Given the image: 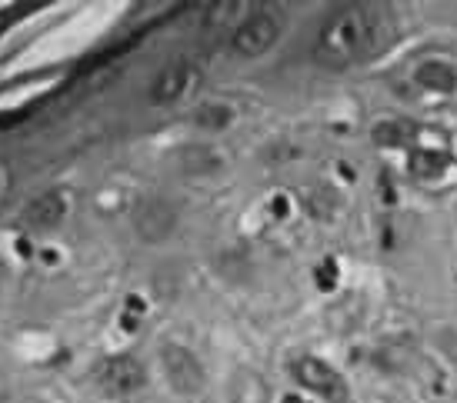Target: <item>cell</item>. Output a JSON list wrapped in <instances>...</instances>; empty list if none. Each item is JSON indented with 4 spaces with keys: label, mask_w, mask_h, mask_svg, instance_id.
<instances>
[{
    "label": "cell",
    "mask_w": 457,
    "mask_h": 403,
    "mask_svg": "<svg viewBox=\"0 0 457 403\" xmlns=\"http://www.w3.org/2000/svg\"><path fill=\"white\" fill-rule=\"evenodd\" d=\"M94 380L110 397H131V393H137L147 383V370H144V363L137 357L117 353V357L100 360L97 370H94Z\"/></svg>",
    "instance_id": "obj_3"
},
{
    "label": "cell",
    "mask_w": 457,
    "mask_h": 403,
    "mask_svg": "<svg viewBox=\"0 0 457 403\" xmlns=\"http://www.w3.org/2000/svg\"><path fill=\"white\" fill-rule=\"evenodd\" d=\"M70 210H74V197H70V190L54 187V190H44V194L33 197L21 220H23V227H31V230H57L67 217H70Z\"/></svg>",
    "instance_id": "obj_6"
},
{
    "label": "cell",
    "mask_w": 457,
    "mask_h": 403,
    "mask_svg": "<svg viewBox=\"0 0 457 403\" xmlns=\"http://www.w3.org/2000/svg\"><path fill=\"white\" fill-rule=\"evenodd\" d=\"M404 127L401 123H381L377 131H374V140L381 143V147H397V143H404Z\"/></svg>",
    "instance_id": "obj_10"
},
{
    "label": "cell",
    "mask_w": 457,
    "mask_h": 403,
    "mask_svg": "<svg viewBox=\"0 0 457 403\" xmlns=\"http://www.w3.org/2000/svg\"><path fill=\"white\" fill-rule=\"evenodd\" d=\"M334 273H338V267H334V260H327L324 267L317 270V280H321V287H324V290H330V287H334V280H338Z\"/></svg>",
    "instance_id": "obj_12"
},
{
    "label": "cell",
    "mask_w": 457,
    "mask_h": 403,
    "mask_svg": "<svg viewBox=\"0 0 457 403\" xmlns=\"http://www.w3.org/2000/svg\"><path fill=\"white\" fill-rule=\"evenodd\" d=\"M197 80H200V70H197L194 60L177 57V60L161 67V74L151 80L147 97H151V104H157V107H171V104H177V100L187 97V94L197 87Z\"/></svg>",
    "instance_id": "obj_4"
},
{
    "label": "cell",
    "mask_w": 457,
    "mask_h": 403,
    "mask_svg": "<svg viewBox=\"0 0 457 403\" xmlns=\"http://www.w3.org/2000/svg\"><path fill=\"white\" fill-rule=\"evenodd\" d=\"M291 373H294V380L304 387V390L317 393V397H324L330 403H344L348 400V387L340 380V373L334 367H327L324 360L317 357H297L291 363Z\"/></svg>",
    "instance_id": "obj_5"
},
{
    "label": "cell",
    "mask_w": 457,
    "mask_h": 403,
    "mask_svg": "<svg viewBox=\"0 0 457 403\" xmlns=\"http://www.w3.org/2000/svg\"><path fill=\"white\" fill-rule=\"evenodd\" d=\"M277 37H281V21L271 11H251L230 31V47L240 57H261L277 44Z\"/></svg>",
    "instance_id": "obj_2"
},
{
    "label": "cell",
    "mask_w": 457,
    "mask_h": 403,
    "mask_svg": "<svg viewBox=\"0 0 457 403\" xmlns=\"http://www.w3.org/2000/svg\"><path fill=\"white\" fill-rule=\"evenodd\" d=\"M163 370H167V380L174 383V390L181 393H197L204 387L200 363L181 347H163Z\"/></svg>",
    "instance_id": "obj_7"
},
{
    "label": "cell",
    "mask_w": 457,
    "mask_h": 403,
    "mask_svg": "<svg viewBox=\"0 0 457 403\" xmlns=\"http://www.w3.org/2000/svg\"><path fill=\"white\" fill-rule=\"evenodd\" d=\"M414 80H417V87L431 90V94H454V87H457L454 67H447L444 60H427V64H421L417 74H414Z\"/></svg>",
    "instance_id": "obj_8"
},
{
    "label": "cell",
    "mask_w": 457,
    "mask_h": 403,
    "mask_svg": "<svg viewBox=\"0 0 457 403\" xmlns=\"http://www.w3.org/2000/svg\"><path fill=\"white\" fill-rule=\"evenodd\" d=\"M227 114H230V110L227 107H204V110H200V117H197V120H200V123H210V127H224V123H227Z\"/></svg>",
    "instance_id": "obj_11"
},
{
    "label": "cell",
    "mask_w": 457,
    "mask_h": 403,
    "mask_svg": "<svg viewBox=\"0 0 457 403\" xmlns=\"http://www.w3.org/2000/svg\"><path fill=\"white\" fill-rule=\"evenodd\" d=\"M407 167H411V174L417 180H437L447 170V157L437 150H414Z\"/></svg>",
    "instance_id": "obj_9"
},
{
    "label": "cell",
    "mask_w": 457,
    "mask_h": 403,
    "mask_svg": "<svg viewBox=\"0 0 457 403\" xmlns=\"http://www.w3.org/2000/svg\"><path fill=\"white\" fill-rule=\"evenodd\" d=\"M11 184H14V174H11V167L4 164V160H0V197L7 194V190H11Z\"/></svg>",
    "instance_id": "obj_13"
},
{
    "label": "cell",
    "mask_w": 457,
    "mask_h": 403,
    "mask_svg": "<svg viewBox=\"0 0 457 403\" xmlns=\"http://www.w3.org/2000/svg\"><path fill=\"white\" fill-rule=\"evenodd\" d=\"M394 40V13L381 4H344L330 13L314 40V60L330 70L354 67Z\"/></svg>",
    "instance_id": "obj_1"
}]
</instances>
